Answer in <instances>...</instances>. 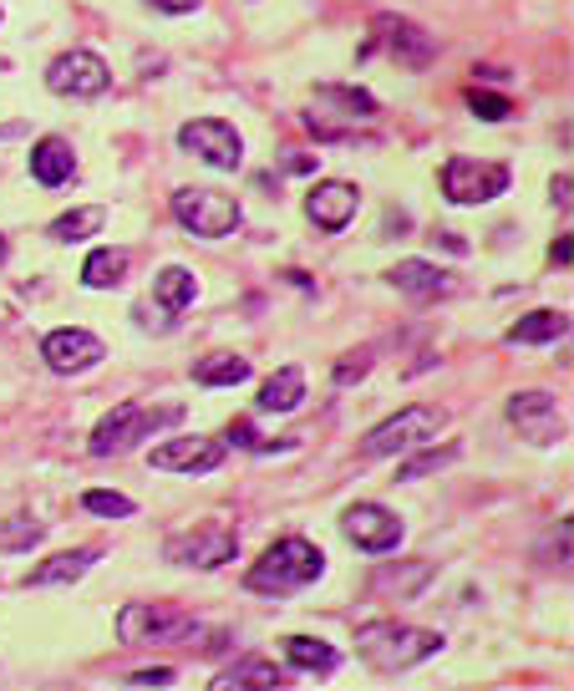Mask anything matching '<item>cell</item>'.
Instances as JSON below:
<instances>
[{"instance_id":"obj_33","label":"cell","mask_w":574,"mask_h":691,"mask_svg":"<svg viewBox=\"0 0 574 691\" xmlns=\"http://www.w3.org/2000/svg\"><path fill=\"white\" fill-rule=\"evenodd\" d=\"M467 107H473V118H488V122H504L514 107H508V97L498 92H467Z\"/></svg>"},{"instance_id":"obj_12","label":"cell","mask_w":574,"mask_h":691,"mask_svg":"<svg viewBox=\"0 0 574 691\" xmlns=\"http://www.w3.org/2000/svg\"><path fill=\"white\" fill-rule=\"evenodd\" d=\"M41 357H46L52 372L77 376V372H87V366H97V361L108 357V346H102V336L81 331V326H62V331H52L46 341H41Z\"/></svg>"},{"instance_id":"obj_4","label":"cell","mask_w":574,"mask_h":691,"mask_svg":"<svg viewBox=\"0 0 574 691\" xmlns=\"http://www.w3.org/2000/svg\"><path fill=\"white\" fill-rule=\"evenodd\" d=\"M174 219L188 229V234H199V240H224L240 229V204L219 194V188H178L174 194Z\"/></svg>"},{"instance_id":"obj_6","label":"cell","mask_w":574,"mask_h":691,"mask_svg":"<svg viewBox=\"0 0 574 691\" xmlns=\"http://www.w3.org/2000/svg\"><path fill=\"white\" fill-rule=\"evenodd\" d=\"M438 427H442L438 407H401L397 417H387L382 427H372V432L361 438V452H366V458H397V452H407L412 442H428Z\"/></svg>"},{"instance_id":"obj_2","label":"cell","mask_w":574,"mask_h":691,"mask_svg":"<svg viewBox=\"0 0 574 691\" xmlns=\"http://www.w3.org/2000/svg\"><path fill=\"white\" fill-rule=\"evenodd\" d=\"M356 651H361V661L376 666V671H412L417 661H428V656L442 651V636L438 630H422V625L376 621L356 636Z\"/></svg>"},{"instance_id":"obj_39","label":"cell","mask_w":574,"mask_h":691,"mask_svg":"<svg viewBox=\"0 0 574 691\" xmlns=\"http://www.w3.org/2000/svg\"><path fill=\"white\" fill-rule=\"evenodd\" d=\"M570 254H574V240H570V234H560V240H554V250H549V260H554V265H570Z\"/></svg>"},{"instance_id":"obj_18","label":"cell","mask_w":574,"mask_h":691,"mask_svg":"<svg viewBox=\"0 0 574 691\" xmlns=\"http://www.w3.org/2000/svg\"><path fill=\"white\" fill-rule=\"evenodd\" d=\"M387 279L397 285V290L417 295V300H428V295H442V290H453V275L438 265H428V260H401L397 270H387Z\"/></svg>"},{"instance_id":"obj_27","label":"cell","mask_w":574,"mask_h":691,"mask_svg":"<svg viewBox=\"0 0 574 691\" xmlns=\"http://www.w3.org/2000/svg\"><path fill=\"white\" fill-rule=\"evenodd\" d=\"M122 275H128V254L122 250H92L87 265H81V285L87 290H112Z\"/></svg>"},{"instance_id":"obj_30","label":"cell","mask_w":574,"mask_h":691,"mask_svg":"<svg viewBox=\"0 0 574 691\" xmlns=\"http://www.w3.org/2000/svg\"><path fill=\"white\" fill-rule=\"evenodd\" d=\"M41 534H46V524L31 518L26 508L11 518H0V549H31V545H41Z\"/></svg>"},{"instance_id":"obj_24","label":"cell","mask_w":574,"mask_h":691,"mask_svg":"<svg viewBox=\"0 0 574 691\" xmlns=\"http://www.w3.org/2000/svg\"><path fill=\"white\" fill-rule=\"evenodd\" d=\"M564 331H570V320H564L560 310H529L523 320L508 326V341L514 346H544V341H560Z\"/></svg>"},{"instance_id":"obj_28","label":"cell","mask_w":574,"mask_h":691,"mask_svg":"<svg viewBox=\"0 0 574 691\" xmlns=\"http://www.w3.org/2000/svg\"><path fill=\"white\" fill-rule=\"evenodd\" d=\"M108 224V209H97V204H87V209H67V213H56V224H52V234L56 240H92L97 229Z\"/></svg>"},{"instance_id":"obj_16","label":"cell","mask_w":574,"mask_h":691,"mask_svg":"<svg viewBox=\"0 0 574 691\" xmlns=\"http://www.w3.org/2000/svg\"><path fill=\"white\" fill-rule=\"evenodd\" d=\"M71 173H77V153H71V143H62V138H41V143L31 147V178H36L41 188L71 184Z\"/></svg>"},{"instance_id":"obj_7","label":"cell","mask_w":574,"mask_h":691,"mask_svg":"<svg viewBox=\"0 0 574 691\" xmlns=\"http://www.w3.org/2000/svg\"><path fill=\"white\" fill-rule=\"evenodd\" d=\"M178 143L194 153V158H203L209 168H240L244 163V138H240V128L234 122H224V118H194V122H184L178 128Z\"/></svg>"},{"instance_id":"obj_23","label":"cell","mask_w":574,"mask_h":691,"mask_svg":"<svg viewBox=\"0 0 574 691\" xmlns=\"http://www.w3.org/2000/svg\"><path fill=\"white\" fill-rule=\"evenodd\" d=\"M194 382H199V386H234V382H250V361L234 357V351H209V357L194 361Z\"/></svg>"},{"instance_id":"obj_32","label":"cell","mask_w":574,"mask_h":691,"mask_svg":"<svg viewBox=\"0 0 574 691\" xmlns=\"http://www.w3.org/2000/svg\"><path fill=\"white\" fill-rule=\"evenodd\" d=\"M81 508L97 518H133L137 514L133 498H122V493H112V489H87L81 493Z\"/></svg>"},{"instance_id":"obj_19","label":"cell","mask_w":574,"mask_h":691,"mask_svg":"<svg viewBox=\"0 0 574 691\" xmlns=\"http://www.w3.org/2000/svg\"><path fill=\"white\" fill-rule=\"evenodd\" d=\"M280 671H275V661H260V656H244V661H234L229 671H219L209 687L214 691H244V687H254V691H269V687H280Z\"/></svg>"},{"instance_id":"obj_35","label":"cell","mask_w":574,"mask_h":691,"mask_svg":"<svg viewBox=\"0 0 574 691\" xmlns=\"http://www.w3.org/2000/svg\"><path fill=\"white\" fill-rule=\"evenodd\" d=\"M133 687H174V671L168 666H153V671H133Z\"/></svg>"},{"instance_id":"obj_1","label":"cell","mask_w":574,"mask_h":691,"mask_svg":"<svg viewBox=\"0 0 574 691\" xmlns=\"http://www.w3.org/2000/svg\"><path fill=\"white\" fill-rule=\"evenodd\" d=\"M321 574H325V555L310 539L290 534V539H275L265 555L254 559L250 574H244V590H254V595H295V590L316 585Z\"/></svg>"},{"instance_id":"obj_17","label":"cell","mask_w":574,"mask_h":691,"mask_svg":"<svg viewBox=\"0 0 574 691\" xmlns=\"http://www.w3.org/2000/svg\"><path fill=\"white\" fill-rule=\"evenodd\" d=\"M97 559H102V549H71V555H52V559H41L36 570H31L26 585L46 590V585H77L81 574L92 570Z\"/></svg>"},{"instance_id":"obj_36","label":"cell","mask_w":574,"mask_h":691,"mask_svg":"<svg viewBox=\"0 0 574 691\" xmlns=\"http://www.w3.org/2000/svg\"><path fill=\"white\" fill-rule=\"evenodd\" d=\"M143 6H153V11H163V15H188V11H199V0H143Z\"/></svg>"},{"instance_id":"obj_25","label":"cell","mask_w":574,"mask_h":691,"mask_svg":"<svg viewBox=\"0 0 574 691\" xmlns=\"http://www.w3.org/2000/svg\"><path fill=\"white\" fill-rule=\"evenodd\" d=\"M508 423L523 427L529 438H539V427H554V397H549V392H523V397L508 402Z\"/></svg>"},{"instance_id":"obj_38","label":"cell","mask_w":574,"mask_h":691,"mask_svg":"<svg viewBox=\"0 0 574 691\" xmlns=\"http://www.w3.org/2000/svg\"><path fill=\"white\" fill-rule=\"evenodd\" d=\"M570 184H574L570 173H560V178H554V188H549V199L560 204V209H570Z\"/></svg>"},{"instance_id":"obj_11","label":"cell","mask_w":574,"mask_h":691,"mask_svg":"<svg viewBox=\"0 0 574 691\" xmlns=\"http://www.w3.org/2000/svg\"><path fill=\"white\" fill-rule=\"evenodd\" d=\"M194 630L178 605H122L118 615V636L128 646H143V640H184Z\"/></svg>"},{"instance_id":"obj_8","label":"cell","mask_w":574,"mask_h":691,"mask_svg":"<svg viewBox=\"0 0 574 691\" xmlns=\"http://www.w3.org/2000/svg\"><path fill=\"white\" fill-rule=\"evenodd\" d=\"M46 87H52L56 97H102L112 87V72L97 52L77 46V52H62L52 67H46Z\"/></svg>"},{"instance_id":"obj_9","label":"cell","mask_w":574,"mask_h":691,"mask_svg":"<svg viewBox=\"0 0 574 691\" xmlns=\"http://www.w3.org/2000/svg\"><path fill=\"white\" fill-rule=\"evenodd\" d=\"M234 549H240V539H234L229 524H194V529L168 539V559L174 564H194V570H219V564L234 559Z\"/></svg>"},{"instance_id":"obj_34","label":"cell","mask_w":574,"mask_h":691,"mask_svg":"<svg viewBox=\"0 0 574 691\" xmlns=\"http://www.w3.org/2000/svg\"><path fill=\"white\" fill-rule=\"evenodd\" d=\"M224 442H244V448H254V452H269V448H285V442H265V438H254V427L244 423V417H234L229 423V432H224Z\"/></svg>"},{"instance_id":"obj_31","label":"cell","mask_w":574,"mask_h":691,"mask_svg":"<svg viewBox=\"0 0 574 691\" xmlns=\"http://www.w3.org/2000/svg\"><path fill=\"white\" fill-rule=\"evenodd\" d=\"M457 442H442L438 452H417V458H407V468H397V479L401 483H412V479H428V473H438V468H448V463H457Z\"/></svg>"},{"instance_id":"obj_20","label":"cell","mask_w":574,"mask_h":691,"mask_svg":"<svg viewBox=\"0 0 574 691\" xmlns=\"http://www.w3.org/2000/svg\"><path fill=\"white\" fill-rule=\"evenodd\" d=\"M300 402H306V372H300V366H280V372L260 386V407H265V413H295Z\"/></svg>"},{"instance_id":"obj_29","label":"cell","mask_w":574,"mask_h":691,"mask_svg":"<svg viewBox=\"0 0 574 691\" xmlns=\"http://www.w3.org/2000/svg\"><path fill=\"white\" fill-rule=\"evenodd\" d=\"M321 97H325V107L346 112V118H376V112H382V102H376L372 92H361V87H341V81H325Z\"/></svg>"},{"instance_id":"obj_41","label":"cell","mask_w":574,"mask_h":691,"mask_svg":"<svg viewBox=\"0 0 574 691\" xmlns=\"http://www.w3.org/2000/svg\"><path fill=\"white\" fill-rule=\"evenodd\" d=\"M5 260H11V244H5V234H0V265H5Z\"/></svg>"},{"instance_id":"obj_10","label":"cell","mask_w":574,"mask_h":691,"mask_svg":"<svg viewBox=\"0 0 574 691\" xmlns=\"http://www.w3.org/2000/svg\"><path fill=\"white\" fill-rule=\"evenodd\" d=\"M341 534L366 555H391L401 545V518L382 504H351L341 514Z\"/></svg>"},{"instance_id":"obj_5","label":"cell","mask_w":574,"mask_h":691,"mask_svg":"<svg viewBox=\"0 0 574 691\" xmlns=\"http://www.w3.org/2000/svg\"><path fill=\"white\" fill-rule=\"evenodd\" d=\"M508 178L514 173L504 168V163H478V158H448L442 163V199L448 204H488L498 199V194H508Z\"/></svg>"},{"instance_id":"obj_37","label":"cell","mask_w":574,"mask_h":691,"mask_svg":"<svg viewBox=\"0 0 574 691\" xmlns=\"http://www.w3.org/2000/svg\"><path fill=\"white\" fill-rule=\"evenodd\" d=\"M366 366H372V357H356V361H341V366H335V382H341V386H346V382H351V376H361V372H366Z\"/></svg>"},{"instance_id":"obj_22","label":"cell","mask_w":574,"mask_h":691,"mask_svg":"<svg viewBox=\"0 0 574 691\" xmlns=\"http://www.w3.org/2000/svg\"><path fill=\"white\" fill-rule=\"evenodd\" d=\"M432 580V564L428 559H412V564H397V570H376L372 574V585L382 590V595H391V600H412V595H422V585Z\"/></svg>"},{"instance_id":"obj_13","label":"cell","mask_w":574,"mask_h":691,"mask_svg":"<svg viewBox=\"0 0 574 691\" xmlns=\"http://www.w3.org/2000/svg\"><path fill=\"white\" fill-rule=\"evenodd\" d=\"M356 209H361V188L346 184V178H325V184H316L306 194L310 224H321L325 234H341L356 219Z\"/></svg>"},{"instance_id":"obj_14","label":"cell","mask_w":574,"mask_h":691,"mask_svg":"<svg viewBox=\"0 0 574 691\" xmlns=\"http://www.w3.org/2000/svg\"><path fill=\"white\" fill-rule=\"evenodd\" d=\"M376 41L412 72H422L432 56H438V41L417 26V21H407V15H376Z\"/></svg>"},{"instance_id":"obj_21","label":"cell","mask_w":574,"mask_h":691,"mask_svg":"<svg viewBox=\"0 0 574 691\" xmlns=\"http://www.w3.org/2000/svg\"><path fill=\"white\" fill-rule=\"evenodd\" d=\"M285 661L300 666V671H316V677H331L335 666H341V651H335L331 640L290 636V640H285Z\"/></svg>"},{"instance_id":"obj_3","label":"cell","mask_w":574,"mask_h":691,"mask_svg":"<svg viewBox=\"0 0 574 691\" xmlns=\"http://www.w3.org/2000/svg\"><path fill=\"white\" fill-rule=\"evenodd\" d=\"M178 417H184V407H174V402H163V407H137V402L112 407V413L92 427V452L97 458H118V452H128L133 442H143L153 427L178 423Z\"/></svg>"},{"instance_id":"obj_15","label":"cell","mask_w":574,"mask_h":691,"mask_svg":"<svg viewBox=\"0 0 574 691\" xmlns=\"http://www.w3.org/2000/svg\"><path fill=\"white\" fill-rule=\"evenodd\" d=\"M224 438H168L163 448H153V468L163 473H214L224 463Z\"/></svg>"},{"instance_id":"obj_26","label":"cell","mask_w":574,"mask_h":691,"mask_svg":"<svg viewBox=\"0 0 574 691\" xmlns=\"http://www.w3.org/2000/svg\"><path fill=\"white\" fill-rule=\"evenodd\" d=\"M153 295H158V306H168L178 316V310H188L194 300H199V279L188 275V270L168 265L158 279H153Z\"/></svg>"},{"instance_id":"obj_40","label":"cell","mask_w":574,"mask_h":691,"mask_svg":"<svg viewBox=\"0 0 574 691\" xmlns=\"http://www.w3.org/2000/svg\"><path fill=\"white\" fill-rule=\"evenodd\" d=\"M137 326H158V331H168V326H174V316H153L147 306H137Z\"/></svg>"}]
</instances>
